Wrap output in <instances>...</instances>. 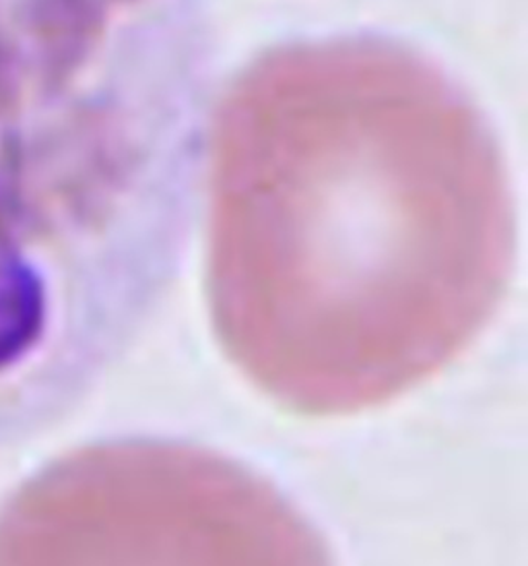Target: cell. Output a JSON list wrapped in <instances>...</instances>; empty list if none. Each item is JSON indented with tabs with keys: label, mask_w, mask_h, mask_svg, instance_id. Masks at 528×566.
<instances>
[{
	"label": "cell",
	"mask_w": 528,
	"mask_h": 566,
	"mask_svg": "<svg viewBox=\"0 0 528 566\" xmlns=\"http://www.w3.org/2000/svg\"><path fill=\"white\" fill-rule=\"evenodd\" d=\"M114 470L104 566H330L310 523L225 457L140 441L114 451Z\"/></svg>",
	"instance_id": "6da1fadb"
}]
</instances>
